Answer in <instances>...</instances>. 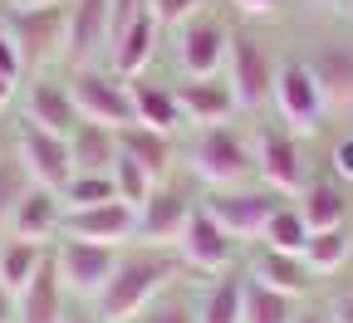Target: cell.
Returning a JSON list of instances; mask_svg holds the SVG:
<instances>
[{
    "mask_svg": "<svg viewBox=\"0 0 353 323\" xmlns=\"http://www.w3.org/2000/svg\"><path fill=\"white\" fill-rule=\"evenodd\" d=\"M176 264H182V260H176L167 245H148V250H128V255H118L113 280H108L103 294L94 299L99 323H132L157 294H167Z\"/></svg>",
    "mask_w": 353,
    "mask_h": 323,
    "instance_id": "1",
    "label": "cell"
},
{
    "mask_svg": "<svg viewBox=\"0 0 353 323\" xmlns=\"http://www.w3.org/2000/svg\"><path fill=\"white\" fill-rule=\"evenodd\" d=\"M192 176L206 181L211 191H226V187H245V181L255 176V147L245 143V137L226 123H216V127H201L192 137Z\"/></svg>",
    "mask_w": 353,
    "mask_h": 323,
    "instance_id": "2",
    "label": "cell"
},
{
    "mask_svg": "<svg viewBox=\"0 0 353 323\" xmlns=\"http://www.w3.org/2000/svg\"><path fill=\"white\" fill-rule=\"evenodd\" d=\"M69 98L79 108V123H99V127H128L132 123V98H128V79H118L113 69L83 64L69 79Z\"/></svg>",
    "mask_w": 353,
    "mask_h": 323,
    "instance_id": "3",
    "label": "cell"
},
{
    "mask_svg": "<svg viewBox=\"0 0 353 323\" xmlns=\"http://www.w3.org/2000/svg\"><path fill=\"white\" fill-rule=\"evenodd\" d=\"M118 255H123V250H113V245L69 240V236H64V240L54 245V269H59L64 294H74V299H88V304H94V299L103 294V284L113 280Z\"/></svg>",
    "mask_w": 353,
    "mask_h": 323,
    "instance_id": "4",
    "label": "cell"
},
{
    "mask_svg": "<svg viewBox=\"0 0 353 323\" xmlns=\"http://www.w3.org/2000/svg\"><path fill=\"white\" fill-rule=\"evenodd\" d=\"M270 103H275V113H280V123L290 132H314L324 123V113H329V103H324V94H319V83H314V74H309L304 59L275 64Z\"/></svg>",
    "mask_w": 353,
    "mask_h": 323,
    "instance_id": "5",
    "label": "cell"
},
{
    "mask_svg": "<svg viewBox=\"0 0 353 323\" xmlns=\"http://www.w3.org/2000/svg\"><path fill=\"white\" fill-rule=\"evenodd\" d=\"M226 83H231V94H236V108H260V103H270L275 59H270V50H265V44H260L250 30H231Z\"/></svg>",
    "mask_w": 353,
    "mask_h": 323,
    "instance_id": "6",
    "label": "cell"
},
{
    "mask_svg": "<svg viewBox=\"0 0 353 323\" xmlns=\"http://www.w3.org/2000/svg\"><path fill=\"white\" fill-rule=\"evenodd\" d=\"M201 206L216 216V225L226 230V236H236V240H260L265 220L285 206V196L270 191V187H226V191H211Z\"/></svg>",
    "mask_w": 353,
    "mask_h": 323,
    "instance_id": "7",
    "label": "cell"
},
{
    "mask_svg": "<svg viewBox=\"0 0 353 323\" xmlns=\"http://www.w3.org/2000/svg\"><path fill=\"white\" fill-rule=\"evenodd\" d=\"M255 176H260V187H270L280 196H299L304 191V152H299V137L290 127H260L255 132Z\"/></svg>",
    "mask_w": 353,
    "mask_h": 323,
    "instance_id": "8",
    "label": "cell"
},
{
    "mask_svg": "<svg viewBox=\"0 0 353 323\" xmlns=\"http://www.w3.org/2000/svg\"><path fill=\"white\" fill-rule=\"evenodd\" d=\"M0 30L15 39L25 69L64 59V6H54V10H6L0 15Z\"/></svg>",
    "mask_w": 353,
    "mask_h": 323,
    "instance_id": "9",
    "label": "cell"
},
{
    "mask_svg": "<svg viewBox=\"0 0 353 323\" xmlns=\"http://www.w3.org/2000/svg\"><path fill=\"white\" fill-rule=\"evenodd\" d=\"M176 260H182L187 269L196 274H226L231 260H236V236H226V230L216 225V216L206 206H196L182 225V236H176Z\"/></svg>",
    "mask_w": 353,
    "mask_h": 323,
    "instance_id": "10",
    "label": "cell"
},
{
    "mask_svg": "<svg viewBox=\"0 0 353 323\" xmlns=\"http://www.w3.org/2000/svg\"><path fill=\"white\" fill-rule=\"evenodd\" d=\"M226 50H231V30L216 15H192L176 25V64H182L187 79H211L226 69Z\"/></svg>",
    "mask_w": 353,
    "mask_h": 323,
    "instance_id": "11",
    "label": "cell"
},
{
    "mask_svg": "<svg viewBox=\"0 0 353 323\" xmlns=\"http://www.w3.org/2000/svg\"><path fill=\"white\" fill-rule=\"evenodd\" d=\"M15 157L25 162V171H30V181H34V187H50V191H59L64 181L74 176L69 137H59V132H44L39 123H20V132H15Z\"/></svg>",
    "mask_w": 353,
    "mask_h": 323,
    "instance_id": "12",
    "label": "cell"
},
{
    "mask_svg": "<svg viewBox=\"0 0 353 323\" xmlns=\"http://www.w3.org/2000/svg\"><path fill=\"white\" fill-rule=\"evenodd\" d=\"M59 236L69 240H94V245H128L138 240V211L128 201H103V206H83V211H64Z\"/></svg>",
    "mask_w": 353,
    "mask_h": 323,
    "instance_id": "13",
    "label": "cell"
},
{
    "mask_svg": "<svg viewBox=\"0 0 353 323\" xmlns=\"http://www.w3.org/2000/svg\"><path fill=\"white\" fill-rule=\"evenodd\" d=\"M196 211V201L187 196V187H172V181H157L152 196L138 206V240L143 245H176L187 216Z\"/></svg>",
    "mask_w": 353,
    "mask_h": 323,
    "instance_id": "14",
    "label": "cell"
},
{
    "mask_svg": "<svg viewBox=\"0 0 353 323\" xmlns=\"http://www.w3.org/2000/svg\"><path fill=\"white\" fill-rule=\"evenodd\" d=\"M108 50V0H69L64 6V59L74 69L94 64V54Z\"/></svg>",
    "mask_w": 353,
    "mask_h": 323,
    "instance_id": "15",
    "label": "cell"
},
{
    "mask_svg": "<svg viewBox=\"0 0 353 323\" xmlns=\"http://www.w3.org/2000/svg\"><path fill=\"white\" fill-rule=\"evenodd\" d=\"M329 108H353V39H324L304 54Z\"/></svg>",
    "mask_w": 353,
    "mask_h": 323,
    "instance_id": "16",
    "label": "cell"
},
{
    "mask_svg": "<svg viewBox=\"0 0 353 323\" xmlns=\"http://www.w3.org/2000/svg\"><path fill=\"white\" fill-rule=\"evenodd\" d=\"M157 39H162V25L152 10H143L138 20H128L113 39H108V69L118 79H138L148 74V64L157 59Z\"/></svg>",
    "mask_w": 353,
    "mask_h": 323,
    "instance_id": "17",
    "label": "cell"
},
{
    "mask_svg": "<svg viewBox=\"0 0 353 323\" xmlns=\"http://www.w3.org/2000/svg\"><path fill=\"white\" fill-rule=\"evenodd\" d=\"M176 88V108H182V123H196V127H216L236 113V94L231 83L211 74V79H182L172 83Z\"/></svg>",
    "mask_w": 353,
    "mask_h": 323,
    "instance_id": "18",
    "label": "cell"
},
{
    "mask_svg": "<svg viewBox=\"0 0 353 323\" xmlns=\"http://www.w3.org/2000/svg\"><path fill=\"white\" fill-rule=\"evenodd\" d=\"M59 225H64V201H59V191H50V187H34L30 181V191L20 196V206L10 211V220H6V230H10V240H50V236H59Z\"/></svg>",
    "mask_w": 353,
    "mask_h": 323,
    "instance_id": "19",
    "label": "cell"
},
{
    "mask_svg": "<svg viewBox=\"0 0 353 323\" xmlns=\"http://www.w3.org/2000/svg\"><path fill=\"white\" fill-rule=\"evenodd\" d=\"M128 98H132V123H143L152 132H176L182 127V108H176V88L172 83H157L148 74L128 79Z\"/></svg>",
    "mask_w": 353,
    "mask_h": 323,
    "instance_id": "20",
    "label": "cell"
},
{
    "mask_svg": "<svg viewBox=\"0 0 353 323\" xmlns=\"http://www.w3.org/2000/svg\"><path fill=\"white\" fill-rule=\"evenodd\" d=\"M25 123H39L44 132L69 137V132L79 127V108H74V98H69V83L34 79L30 94H25Z\"/></svg>",
    "mask_w": 353,
    "mask_h": 323,
    "instance_id": "21",
    "label": "cell"
},
{
    "mask_svg": "<svg viewBox=\"0 0 353 323\" xmlns=\"http://www.w3.org/2000/svg\"><path fill=\"white\" fill-rule=\"evenodd\" d=\"M64 284H59V269H54V250L50 260L39 264V274L25 284V294L15 299V323H64Z\"/></svg>",
    "mask_w": 353,
    "mask_h": 323,
    "instance_id": "22",
    "label": "cell"
},
{
    "mask_svg": "<svg viewBox=\"0 0 353 323\" xmlns=\"http://www.w3.org/2000/svg\"><path fill=\"white\" fill-rule=\"evenodd\" d=\"M250 280H260L265 289H280L290 299H304L309 289H314V269L304 264V255H280V250H255L250 260Z\"/></svg>",
    "mask_w": 353,
    "mask_h": 323,
    "instance_id": "23",
    "label": "cell"
},
{
    "mask_svg": "<svg viewBox=\"0 0 353 323\" xmlns=\"http://www.w3.org/2000/svg\"><path fill=\"white\" fill-rule=\"evenodd\" d=\"M118 152L132 157L152 181H167V171H172V137H167V132H152V127H143V123L118 127Z\"/></svg>",
    "mask_w": 353,
    "mask_h": 323,
    "instance_id": "24",
    "label": "cell"
},
{
    "mask_svg": "<svg viewBox=\"0 0 353 323\" xmlns=\"http://www.w3.org/2000/svg\"><path fill=\"white\" fill-rule=\"evenodd\" d=\"M299 216L309 220V230H334V225H348V196H343V181L339 176H324V181H304L299 191Z\"/></svg>",
    "mask_w": 353,
    "mask_h": 323,
    "instance_id": "25",
    "label": "cell"
},
{
    "mask_svg": "<svg viewBox=\"0 0 353 323\" xmlns=\"http://www.w3.org/2000/svg\"><path fill=\"white\" fill-rule=\"evenodd\" d=\"M69 157H74V171L108 176L113 171V157H118V132L113 127H99V123H79L69 132Z\"/></svg>",
    "mask_w": 353,
    "mask_h": 323,
    "instance_id": "26",
    "label": "cell"
},
{
    "mask_svg": "<svg viewBox=\"0 0 353 323\" xmlns=\"http://www.w3.org/2000/svg\"><path fill=\"white\" fill-rule=\"evenodd\" d=\"M44 260H50V250H44L39 240H6V245H0V284H6V289L20 299L25 284L39 274Z\"/></svg>",
    "mask_w": 353,
    "mask_h": 323,
    "instance_id": "27",
    "label": "cell"
},
{
    "mask_svg": "<svg viewBox=\"0 0 353 323\" xmlns=\"http://www.w3.org/2000/svg\"><path fill=\"white\" fill-rule=\"evenodd\" d=\"M348 260H353V230H348V225L314 230L309 245H304V264L314 269V280H319V274H339Z\"/></svg>",
    "mask_w": 353,
    "mask_h": 323,
    "instance_id": "28",
    "label": "cell"
},
{
    "mask_svg": "<svg viewBox=\"0 0 353 323\" xmlns=\"http://www.w3.org/2000/svg\"><path fill=\"white\" fill-rule=\"evenodd\" d=\"M299 299L280 294V289H265L260 280L245 274V299H241V323H294Z\"/></svg>",
    "mask_w": 353,
    "mask_h": 323,
    "instance_id": "29",
    "label": "cell"
},
{
    "mask_svg": "<svg viewBox=\"0 0 353 323\" xmlns=\"http://www.w3.org/2000/svg\"><path fill=\"white\" fill-rule=\"evenodd\" d=\"M241 299H245V274H221V280L201 294L196 323H241Z\"/></svg>",
    "mask_w": 353,
    "mask_h": 323,
    "instance_id": "30",
    "label": "cell"
},
{
    "mask_svg": "<svg viewBox=\"0 0 353 323\" xmlns=\"http://www.w3.org/2000/svg\"><path fill=\"white\" fill-rule=\"evenodd\" d=\"M309 220L299 216V206H280L270 220H265V230H260V245L265 250H280V255H304V245H309Z\"/></svg>",
    "mask_w": 353,
    "mask_h": 323,
    "instance_id": "31",
    "label": "cell"
},
{
    "mask_svg": "<svg viewBox=\"0 0 353 323\" xmlns=\"http://www.w3.org/2000/svg\"><path fill=\"white\" fill-rule=\"evenodd\" d=\"M59 201H64V211H83V206L118 201V191H113V176H99V171H74L64 187H59Z\"/></svg>",
    "mask_w": 353,
    "mask_h": 323,
    "instance_id": "32",
    "label": "cell"
},
{
    "mask_svg": "<svg viewBox=\"0 0 353 323\" xmlns=\"http://www.w3.org/2000/svg\"><path fill=\"white\" fill-rule=\"evenodd\" d=\"M108 176H113V191H118V201H128L132 211H138V206L152 196V187H157V181H152V176L138 167V162H132V157H123V152L113 157V171H108Z\"/></svg>",
    "mask_w": 353,
    "mask_h": 323,
    "instance_id": "33",
    "label": "cell"
},
{
    "mask_svg": "<svg viewBox=\"0 0 353 323\" xmlns=\"http://www.w3.org/2000/svg\"><path fill=\"white\" fill-rule=\"evenodd\" d=\"M25 191H30V171H25V162L6 147V152H0V225L10 220V211L20 206Z\"/></svg>",
    "mask_w": 353,
    "mask_h": 323,
    "instance_id": "34",
    "label": "cell"
},
{
    "mask_svg": "<svg viewBox=\"0 0 353 323\" xmlns=\"http://www.w3.org/2000/svg\"><path fill=\"white\" fill-rule=\"evenodd\" d=\"M132 323H196V309L187 299H176V294H157Z\"/></svg>",
    "mask_w": 353,
    "mask_h": 323,
    "instance_id": "35",
    "label": "cell"
},
{
    "mask_svg": "<svg viewBox=\"0 0 353 323\" xmlns=\"http://www.w3.org/2000/svg\"><path fill=\"white\" fill-rule=\"evenodd\" d=\"M148 10L157 15V25H182L206 10V0H148Z\"/></svg>",
    "mask_w": 353,
    "mask_h": 323,
    "instance_id": "36",
    "label": "cell"
},
{
    "mask_svg": "<svg viewBox=\"0 0 353 323\" xmlns=\"http://www.w3.org/2000/svg\"><path fill=\"white\" fill-rule=\"evenodd\" d=\"M148 10V0H108V39L128 25V20H138Z\"/></svg>",
    "mask_w": 353,
    "mask_h": 323,
    "instance_id": "37",
    "label": "cell"
},
{
    "mask_svg": "<svg viewBox=\"0 0 353 323\" xmlns=\"http://www.w3.org/2000/svg\"><path fill=\"white\" fill-rule=\"evenodd\" d=\"M329 167H334V176H339V181H348V187H353V137H339V143H334Z\"/></svg>",
    "mask_w": 353,
    "mask_h": 323,
    "instance_id": "38",
    "label": "cell"
},
{
    "mask_svg": "<svg viewBox=\"0 0 353 323\" xmlns=\"http://www.w3.org/2000/svg\"><path fill=\"white\" fill-rule=\"evenodd\" d=\"M231 6H236L241 15L260 20V15H275V10H280V0H231Z\"/></svg>",
    "mask_w": 353,
    "mask_h": 323,
    "instance_id": "39",
    "label": "cell"
},
{
    "mask_svg": "<svg viewBox=\"0 0 353 323\" xmlns=\"http://www.w3.org/2000/svg\"><path fill=\"white\" fill-rule=\"evenodd\" d=\"M329 318H334V323H353V294H339V299L329 304Z\"/></svg>",
    "mask_w": 353,
    "mask_h": 323,
    "instance_id": "40",
    "label": "cell"
},
{
    "mask_svg": "<svg viewBox=\"0 0 353 323\" xmlns=\"http://www.w3.org/2000/svg\"><path fill=\"white\" fill-rule=\"evenodd\" d=\"M54 6H69V0H6V10H54Z\"/></svg>",
    "mask_w": 353,
    "mask_h": 323,
    "instance_id": "41",
    "label": "cell"
},
{
    "mask_svg": "<svg viewBox=\"0 0 353 323\" xmlns=\"http://www.w3.org/2000/svg\"><path fill=\"white\" fill-rule=\"evenodd\" d=\"M15 83H20V79H15L10 69H0V108H10V98H15Z\"/></svg>",
    "mask_w": 353,
    "mask_h": 323,
    "instance_id": "42",
    "label": "cell"
},
{
    "mask_svg": "<svg viewBox=\"0 0 353 323\" xmlns=\"http://www.w3.org/2000/svg\"><path fill=\"white\" fill-rule=\"evenodd\" d=\"M0 323H15V294L0 284Z\"/></svg>",
    "mask_w": 353,
    "mask_h": 323,
    "instance_id": "43",
    "label": "cell"
},
{
    "mask_svg": "<svg viewBox=\"0 0 353 323\" xmlns=\"http://www.w3.org/2000/svg\"><path fill=\"white\" fill-rule=\"evenodd\" d=\"M294 323H329V313H319V309H299Z\"/></svg>",
    "mask_w": 353,
    "mask_h": 323,
    "instance_id": "44",
    "label": "cell"
},
{
    "mask_svg": "<svg viewBox=\"0 0 353 323\" xmlns=\"http://www.w3.org/2000/svg\"><path fill=\"white\" fill-rule=\"evenodd\" d=\"M314 6H324V10H348V0H314Z\"/></svg>",
    "mask_w": 353,
    "mask_h": 323,
    "instance_id": "45",
    "label": "cell"
},
{
    "mask_svg": "<svg viewBox=\"0 0 353 323\" xmlns=\"http://www.w3.org/2000/svg\"><path fill=\"white\" fill-rule=\"evenodd\" d=\"M64 323H99V318H88V313H64Z\"/></svg>",
    "mask_w": 353,
    "mask_h": 323,
    "instance_id": "46",
    "label": "cell"
},
{
    "mask_svg": "<svg viewBox=\"0 0 353 323\" xmlns=\"http://www.w3.org/2000/svg\"><path fill=\"white\" fill-rule=\"evenodd\" d=\"M0 152H6V132H0Z\"/></svg>",
    "mask_w": 353,
    "mask_h": 323,
    "instance_id": "47",
    "label": "cell"
},
{
    "mask_svg": "<svg viewBox=\"0 0 353 323\" xmlns=\"http://www.w3.org/2000/svg\"><path fill=\"white\" fill-rule=\"evenodd\" d=\"M348 15H353V0H348Z\"/></svg>",
    "mask_w": 353,
    "mask_h": 323,
    "instance_id": "48",
    "label": "cell"
},
{
    "mask_svg": "<svg viewBox=\"0 0 353 323\" xmlns=\"http://www.w3.org/2000/svg\"><path fill=\"white\" fill-rule=\"evenodd\" d=\"M329 323H334V318H329Z\"/></svg>",
    "mask_w": 353,
    "mask_h": 323,
    "instance_id": "49",
    "label": "cell"
}]
</instances>
